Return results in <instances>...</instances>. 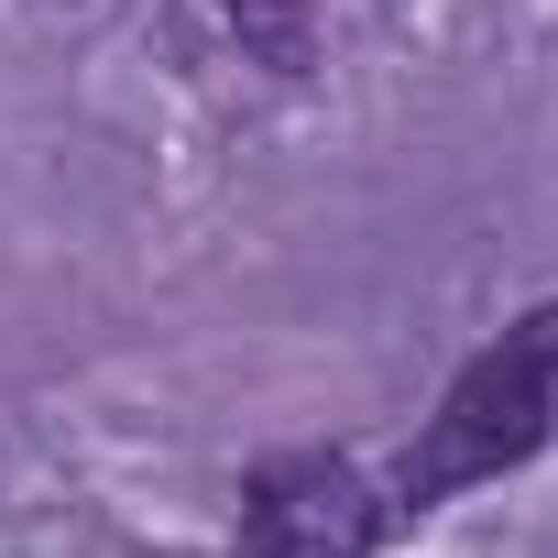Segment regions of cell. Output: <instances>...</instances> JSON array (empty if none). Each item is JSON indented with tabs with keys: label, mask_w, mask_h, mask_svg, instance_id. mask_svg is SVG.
Here are the masks:
<instances>
[{
	"label": "cell",
	"mask_w": 558,
	"mask_h": 558,
	"mask_svg": "<svg viewBox=\"0 0 558 558\" xmlns=\"http://www.w3.org/2000/svg\"><path fill=\"white\" fill-rule=\"evenodd\" d=\"M547 427H558V307H536L525 329H504V340L438 395L427 438H416L405 471H395V504L427 514V504H449V493H471V482L536 460Z\"/></svg>",
	"instance_id": "obj_1"
},
{
	"label": "cell",
	"mask_w": 558,
	"mask_h": 558,
	"mask_svg": "<svg viewBox=\"0 0 558 558\" xmlns=\"http://www.w3.org/2000/svg\"><path fill=\"white\" fill-rule=\"evenodd\" d=\"M373 536H384V493L351 460H329V449L274 460L252 482V504H241V547L252 558H373Z\"/></svg>",
	"instance_id": "obj_2"
},
{
	"label": "cell",
	"mask_w": 558,
	"mask_h": 558,
	"mask_svg": "<svg viewBox=\"0 0 558 558\" xmlns=\"http://www.w3.org/2000/svg\"><path fill=\"white\" fill-rule=\"evenodd\" d=\"M230 23H241V45L274 66V77H307V12H296V0H230Z\"/></svg>",
	"instance_id": "obj_3"
}]
</instances>
